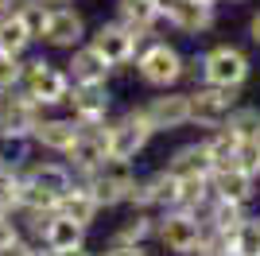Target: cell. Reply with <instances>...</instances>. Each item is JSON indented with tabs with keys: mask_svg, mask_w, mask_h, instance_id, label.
Segmentation results:
<instances>
[{
	"mask_svg": "<svg viewBox=\"0 0 260 256\" xmlns=\"http://www.w3.org/2000/svg\"><path fill=\"white\" fill-rule=\"evenodd\" d=\"M74 179L86 182L89 190L98 194V202L105 206V210L124 206L132 198V190H136V171H132V159H117V155H109V159L98 163L89 175H74Z\"/></svg>",
	"mask_w": 260,
	"mask_h": 256,
	"instance_id": "6da1fadb",
	"label": "cell"
},
{
	"mask_svg": "<svg viewBox=\"0 0 260 256\" xmlns=\"http://www.w3.org/2000/svg\"><path fill=\"white\" fill-rule=\"evenodd\" d=\"M155 237H159V245L175 256H198L202 248V237H206V225L198 217L194 210H183V206H175V210H163L155 217Z\"/></svg>",
	"mask_w": 260,
	"mask_h": 256,
	"instance_id": "7a4b0ae2",
	"label": "cell"
},
{
	"mask_svg": "<svg viewBox=\"0 0 260 256\" xmlns=\"http://www.w3.org/2000/svg\"><path fill=\"white\" fill-rule=\"evenodd\" d=\"M136 74H140L144 85H152V89H175L186 74V58L179 54V47L155 39V43H148V47H140V54H136Z\"/></svg>",
	"mask_w": 260,
	"mask_h": 256,
	"instance_id": "3957f363",
	"label": "cell"
},
{
	"mask_svg": "<svg viewBox=\"0 0 260 256\" xmlns=\"http://www.w3.org/2000/svg\"><path fill=\"white\" fill-rule=\"evenodd\" d=\"M249 74H252L249 54L241 51V47H233V43H217V47H210V51L198 58V78L210 82V85L241 89V85L249 82Z\"/></svg>",
	"mask_w": 260,
	"mask_h": 256,
	"instance_id": "277c9868",
	"label": "cell"
},
{
	"mask_svg": "<svg viewBox=\"0 0 260 256\" xmlns=\"http://www.w3.org/2000/svg\"><path fill=\"white\" fill-rule=\"evenodd\" d=\"M70 74H66L62 66L47 62V58H31V62L23 66V89L39 101L43 109L51 105H66V97H70Z\"/></svg>",
	"mask_w": 260,
	"mask_h": 256,
	"instance_id": "5b68a950",
	"label": "cell"
},
{
	"mask_svg": "<svg viewBox=\"0 0 260 256\" xmlns=\"http://www.w3.org/2000/svg\"><path fill=\"white\" fill-rule=\"evenodd\" d=\"M155 128L148 120V113L140 109H128V113H120L117 120H109V144H113V155L117 159H136L148 144H152Z\"/></svg>",
	"mask_w": 260,
	"mask_h": 256,
	"instance_id": "8992f818",
	"label": "cell"
},
{
	"mask_svg": "<svg viewBox=\"0 0 260 256\" xmlns=\"http://www.w3.org/2000/svg\"><path fill=\"white\" fill-rule=\"evenodd\" d=\"M179 198H183V179L179 175H171V171L163 167V171H152L148 179H136V190H132V210H175L179 206Z\"/></svg>",
	"mask_w": 260,
	"mask_h": 256,
	"instance_id": "52a82bcc",
	"label": "cell"
},
{
	"mask_svg": "<svg viewBox=\"0 0 260 256\" xmlns=\"http://www.w3.org/2000/svg\"><path fill=\"white\" fill-rule=\"evenodd\" d=\"M237 109V89L202 82L198 89H190V124L202 128H221L229 120V113Z\"/></svg>",
	"mask_w": 260,
	"mask_h": 256,
	"instance_id": "ba28073f",
	"label": "cell"
},
{
	"mask_svg": "<svg viewBox=\"0 0 260 256\" xmlns=\"http://www.w3.org/2000/svg\"><path fill=\"white\" fill-rule=\"evenodd\" d=\"M140 39H144V35H136L132 27H124L120 20H113V23H101L98 31L89 35V47L105 54V62L113 66V70H120V66L136 62V54H140Z\"/></svg>",
	"mask_w": 260,
	"mask_h": 256,
	"instance_id": "9c48e42d",
	"label": "cell"
},
{
	"mask_svg": "<svg viewBox=\"0 0 260 256\" xmlns=\"http://www.w3.org/2000/svg\"><path fill=\"white\" fill-rule=\"evenodd\" d=\"M159 12L183 35H202L217 23V4H206V0H159Z\"/></svg>",
	"mask_w": 260,
	"mask_h": 256,
	"instance_id": "30bf717a",
	"label": "cell"
},
{
	"mask_svg": "<svg viewBox=\"0 0 260 256\" xmlns=\"http://www.w3.org/2000/svg\"><path fill=\"white\" fill-rule=\"evenodd\" d=\"M109 155H113V144H109V120H101V124H86V128H82L78 144L66 151L62 159L74 167V175H89V171L98 167V163H105Z\"/></svg>",
	"mask_w": 260,
	"mask_h": 256,
	"instance_id": "8fae6325",
	"label": "cell"
},
{
	"mask_svg": "<svg viewBox=\"0 0 260 256\" xmlns=\"http://www.w3.org/2000/svg\"><path fill=\"white\" fill-rule=\"evenodd\" d=\"M0 120H4V132H23V136H31L35 124L43 120V105H39L23 85L4 89V93H0Z\"/></svg>",
	"mask_w": 260,
	"mask_h": 256,
	"instance_id": "7c38bea8",
	"label": "cell"
},
{
	"mask_svg": "<svg viewBox=\"0 0 260 256\" xmlns=\"http://www.w3.org/2000/svg\"><path fill=\"white\" fill-rule=\"evenodd\" d=\"M70 117L82 120V124H101L109 120V109H113V93H109V82H86V85H70Z\"/></svg>",
	"mask_w": 260,
	"mask_h": 256,
	"instance_id": "4fadbf2b",
	"label": "cell"
},
{
	"mask_svg": "<svg viewBox=\"0 0 260 256\" xmlns=\"http://www.w3.org/2000/svg\"><path fill=\"white\" fill-rule=\"evenodd\" d=\"M89 39L86 31V16L70 4H58L51 8V20H47V31H43V43L47 47H58V51H74Z\"/></svg>",
	"mask_w": 260,
	"mask_h": 256,
	"instance_id": "5bb4252c",
	"label": "cell"
},
{
	"mask_svg": "<svg viewBox=\"0 0 260 256\" xmlns=\"http://www.w3.org/2000/svg\"><path fill=\"white\" fill-rule=\"evenodd\" d=\"M144 113H148L155 132H179V128L190 124V93L159 89V97H152V101L144 105Z\"/></svg>",
	"mask_w": 260,
	"mask_h": 256,
	"instance_id": "9a60e30c",
	"label": "cell"
},
{
	"mask_svg": "<svg viewBox=\"0 0 260 256\" xmlns=\"http://www.w3.org/2000/svg\"><path fill=\"white\" fill-rule=\"evenodd\" d=\"M82 128H86V124L74 120V117H43L39 124H35L31 140H35V148L51 151V155H66V151L78 144Z\"/></svg>",
	"mask_w": 260,
	"mask_h": 256,
	"instance_id": "2e32d148",
	"label": "cell"
},
{
	"mask_svg": "<svg viewBox=\"0 0 260 256\" xmlns=\"http://www.w3.org/2000/svg\"><path fill=\"white\" fill-rule=\"evenodd\" d=\"M210 186H214L217 198H225V202H241L249 206L252 198H256V175H249V171L241 167H217L214 175H210Z\"/></svg>",
	"mask_w": 260,
	"mask_h": 256,
	"instance_id": "e0dca14e",
	"label": "cell"
},
{
	"mask_svg": "<svg viewBox=\"0 0 260 256\" xmlns=\"http://www.w3.org/2000/svg\"><path fill=\"white\" fill-rule=\"evenodd\" d=\"M23 179L27 182H35L39 190H47L58 202L70 186H74V167L70 163H54V159H43V163H27L23 167Z\"/></svg>",
	"mask_w": 260,
	"mask_h": 256,
	"instance_id": "ac0fdd59",
	"label": "cell"
},
{
	"mask_svg": "<svg viewBox=\"0 0 260 256\" xmlns=\"http://www.w3.org/2000/svg\"><path fill=\"white\" fill-rule=\"evenodd\" d=\"M66 74H70V82H74V85H86V82H109L113 66L105 62V54H101V51H93L89 43H82V47H74V51H70Z\"/></svg>",
	"mask_w": 260,
	"mask_h": 256,
	"instance_id": "d6986e66",
	"label": "cell"
},
{
	"mask_svg": "<svg viewBox=\"0 0 260 256\" xmlns=\"http://www.w3.org/2000/svg\"><path fill=\"white\" fill-rule=\"evenodd\" d=\"M167 171L179 175V179H210L214 175V159H210V151H206V140L175 148L171 159H167Z\"/></svg>",
	"mask_w": 260,
	"mask_h": 256,
	"instance_id": "ffe728a7",
	"label": "cell"
},
{
	"mask_svg": "<svg viewBox=\"0 0 260 256\" xmlns=\"http://www.w3.org/2000/svg\"><path fill=\"white\" fill-rule=\"evenodd\" d=\"M101 210H105V206L98 202V194L89 190L82 179H74V186H70V190L58 198V213L74 217V221H78V225H86V229L98 221V213H101Z\"/></svg>",
	"mask_w": 260,
	"mask_h": 256,
	"instance_id": "44dd1931",
	"label": "cell"
},
{
	"mask_svg": "<svg viewBox=\"0 0 260 256\" xmlns=\"http://www.w3.org/2000/svg\"><path fill=\"white\" fill-rule=\"evenodd\" d=\"M39 245L51 248V252H58V248H78V245H86V225H78L74 217H66V213L54 210L47 229L39 233Z\"/></svg>",
	"mask_w": 260,
	"mask_h": 256,
	"instance_id": "7402d4cb",
	"label": "cell"
},
{
	"mask_svg": "<svg viewBox=\"0 0 260 256\" xmlns=\"http://www.w3.org/2000/svg\"><path fill=\"white\" fill-rule=\"evenodd\" d=\"M117 20L132 27L136 35H152L155 23L163 20L159 0H117Z\"/></svg>",
	"mask_w": 260,
	"mask_h": 256,
	"instance_id": "603a6c76",
	"label": "cell"
},
{
	"mask_svg": "<svg viewBox=\"0 0 260 256\" xmlns=\"http://www.w3.org/2000/svg\"><path fill=\"white\" fill-rule=\"evenodd\" d=\"M198 217H202V225L214 229V233H233V229L245 221V206H241V202H225V198H217V194H214V198L202 206Z\"/></svg>",
	"mask_w": 260,
	"mask_h": 256,
	"instance_id": "cb8c5ba5",
	"label": "cell"
},
{
	"mask_svg": "<svg viewBox=\"0 0 260 256\" xmlns=\"http://www.w3.org/2000/svg\"><path fill=\"white\" fill-rule=\"evenodd\" d=\"M152 237H155V213L132 210L128 217L113 229V241H109V245H148Z\"/></svg>",
	"mask_w": 260,
	"mask_h": 256,
	"instance_id": "d4e9b609",
	"label": "cell"
},
{
	"mask_svg": "<svg viewBox=\"0 0 260 256\" xmlns=\"http://www.w3.org/2000/svg\"><path fill=\"white\" fill-rule=\"evenodd\" d=\"M31 148L35 140L23 132H4L0 136V171H23L31 163Z\"/></svg>",
	"mask_w": 260,
	"mask_h": 256,
	"instance_id": "484cf974",
	"label": "cell"
},
{
	"mask_svg": "<svg viewBox=\"0 0 260 256\" xmlns=\"http://www.w3.org/2000/svg\"><path fill=\"white\" fill-rule=\"evenodd\" d=\"M31 47V31L23 27V20L16 16V8L12 12H0V51L4 54H20Z\"/></svg>",
	"mask_w": 260,
	"mask_h": 256,
	"instance_id": "4316f807",
	"label": "cell"
},
{
	"mask_svg": "<svg viewBox=\"0 0 260 256\" xmlns=\"http://www.w3.org/2000/svg\"><path fill=\"white\" fill-rule=\"evenodd\" d=\"M206 151H210V159H214V171H217V167H229V163H233V155H237V136H233L225 124L214 128V132L206 136Z\"/></svg>",
	"mask_w": 260,
	"mask_h": 256,
	"instance_id": "83f0119b",
	"label": "cell"
},
{
	"mask_svg": "<svg viewBox=\"0 0 260 256\" xmlns=\"http://www.w3.org/2000/svg\"><path fill=\"white\" fill-rule=\"evenodd\" d=\"M16 16H20L23 27L31 31V39H43L47 20H51V4H47V0H20V4H16Z\"/></svg>",
	"mask_w": 260,
	"mask_h": 256,
	"instance_id": "f1b7e54d",
	"label": "cell"
},
{
	"mask_svg": "<svg viewBox=\"0 0 260 256\" xmlns=\"http://www.w3.org/2000/svg\"><path fill=\"white\" fill-rule=\"evenodd\" d=\"M225 128L233 132L237 140H260V109L252 105H237L233 113H229Z\"/></svg>",
	"mask_w": 260,
	"mask_h": 256,
	"instance_id": "f546056e",
	"label": "cell"
},
{
	"mask_svg": "<svg viewBox=\"0 0 260 256\" xmlns=\"http://www.w3.org/2000/svg\"><path fill=\"white\" fill-rule=\"evenodd\" d=\"M233 256H260V217H245L233 229Z\"/></svg>",
	"mask_w": 260,
	"mask_h": 256,
	"instance_id": "4dcf8cb0",
	"label": "cell"
},
{
	"mask_svg": "<svg viewBox=\"0 0 260 256\" xmlns=\"http://www.w3.org/2000/svg\"><path fill=\"white\" fill-rule=\"evenodd\" d=\"M23 66H27V62H23L20 54H4V51H0V93L23 85Z\"/></svg>",
	"mask_w": 260,
	"mask_h": 256,
	"instance_id": "1f68e13d",
	"label": "cell"
},
{
	"mask_svg": "<svg viewBox=\"0 0 260 256\" xmlns=\"http://www.w3.org/2000/svg\"><path fill=\"white\" fill-rule=\"evenodd\" d=\"M233 167H241V171H249V175L260 179V140H237Z\"/></svg>",
	"mask_w": 260,
	"mask_h": 256,
	"instance_id": "d6a6232c",
	"label": "cell"
},
{
	"mask_svg": "<svg viewBox=\"0 0 260 256\" xmlns=\"http://www.w3.org/2000/svg\"><path fill=\"white\" fill-rule=\"evenodd\" d=\"M20 241H23V225L16 221V213H0V252H8Z\"/></svg>",
	"mask_w": 260,
	"mask_h": 256,
	"instance_id": "836d02e7",
	"label": "cell"
},
{
	"mask_svg": "<svg viewBox=\"0 0 260 256\" xmlns=\"http://www.w3.org/2000/svg\"><path fill=\"white\" fill-rule=\"evenodd\" d=\"M101 256H152L148 245H109Z\"/></svg>",
	"mask_w": 260,
	"mask_h": 256,
	"instance_id": "e575fe53",
	"label": "cell"
},
{
	"mask_svg": "<svg viewBox=\"0 0 260 256\" xmlns=\"http://www.w3.org/2000/svg\"><path fill=\"white\" fill-rule=\"evenodd\" d=\"M0 256H43V248H35L31 241H27V237H23L20 245H12L8 252H0Z\"/></svg>",
	"mask_w": 260,
	"mask_h": 256,
	"instance_id": "d590c367",
	"label": "cell"
},
{
	"mask_svg": "<svg viewBox=\"0 0 260 256\" xmlns=\"http://www.w3.org/2000/svg\"><path fill=\"white\" fill-rule=\"evenodd\" d=\"M43 256H93L86 245H78V248H58V252H51V248H43Z\"/></svg>",
	"mask_w": 260,
	"mask_h": 256,
	"instance_id": "8d00e7d4",
	"label": "cell"
},
{
	"mask_svg": "<svg viewBox=\"0 0 260 256\" xmlns=\"http://www.w3.org/2000/svg\"><path fill=\"white\" fill-rule=\"evenodd\" d=\"M249 39H252V43L260 47V12H256V16L249 20Z\"/></svg>",
	"mask_w": 260,
	"mask_h": 256,
	"instance_id": "74e56055",
	"label": "cell"
},
{
	"mask_svg": "<svg viewBox=\"0 0 260 256\" xmlns=\"http://www.w3.org/2000/svg\"><path fill=\"white\" fill-rule=\"evenodd\" d=\"M16 4H20V0H0V12H12Z\"/></svg>",
	"mask_w": 260,
	"mask_h": 256,
	"instance_id": "f35d334b",
	"label": "cell"
},
{
	"mask_svg": "<svg viewBox=\"0 0 260 256\" xmlns=\"http://www.w3.org/2000/svg\"><path fill=\"white\" fill-rule=\"evenodd\" d=\"M47 4H51V8H58V4H74V0H47Z\"/></svg>",
	"mask_w": 260,
	"mask_h": 256,
	"instance_id": "ab89813d",
	"label": "cell"
},
{
	"mask_svg": "<svg viewBox=\"0 0 260 256\" xmlns=\"http://www.w3.org/2000/svg\"><path fill=\"white\" fill-rule=\"evenodd\" d=\"M206 4H217V0H206Z\"/></svg>",
	"mask_w": 260,
	"mask_h": 256,
	"instance_id": "60d3db41",
	"label": "cell"
},
{
	"mask_svg": "<svg viewBox=\"0 0 260 256\" xmlns=\"http://www.w3.org/2000/svg\"><path fill=\"white\" fill-rule=\"evenodd\" d=\"M237 4H245V0H237Z\"/></svg>",
	"mask_w": 260,
	"mask_h": 256,
	"instance_id": "b9f144b4",
	"label": "cell"
}]
</instances>
